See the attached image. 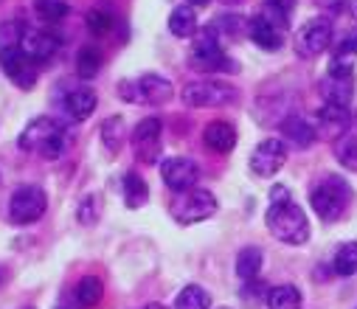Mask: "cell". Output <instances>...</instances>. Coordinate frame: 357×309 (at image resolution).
Instances as JSON below:
<instances>
[{
	"mask_svg": "<svg viewBox=\"0 0 357 309\" xmlns=\"http://www.w3.org/2000/svg\"><path fill=\"white\" fill-rule=\"evenodd\" d=\"M211 0H189V6H208Z\"/></svg>",
	"mask_w": 357,
	"mask_h": 309,
	"instance_id": "35",
	"label": "cell"
},
{
	"mask_svg": "<svg viewBox=\"0 0 357 309\" xmlns=\"http://www.w3.org/2000/svg\"><path fill=\"white\" fill-rule=\"evenodd\" d=\"M335 54H346V56H354V54H357V31H354V34H346V37L337 43Z\"/></svg>",
	"mask_w": 357,
	"mask_h": 309,
	"instance_id": "34",
	"label": "cell"
},
{
	"mask_svg": "<svg viewBox=\"0 0 357 309\" xmlns=\"http://www.w3.org/2000/svg\"><path fill=\"white\" fill-rule=\"evenodd\" d=\"M293 9H296V0H264L259 12H261L267 20H273L276 26H282V29L287 31V29H290V15H293Z\"/></svg>",
	"mask_w": 357,
	"mask_h": 309,
	"instance_id": "26",
	"label": "cell"
},
{
	"mask_svg": "<svg viewBox=\"0 0 357 309\" xmlns=\"http://www.w3.org/2000/svg\"><path fill=\"white\" fill-rule=\"evenodd\" d=\"M220 309H228V306H220Z\"/></svg>",
	"mask_w": 357,
	"mask_h": 309,
	"instance_id": "39",
	"label": "cell"
},
{
	"mask_svg": "<svg viewBox=\"0 0 357 309\" xmlns=\"http://www.w3.org/2000/svg\"><path fill=\"white\" fill-rule=\"evenodd\" d=\"M96 101H99V96H96L93 87L79 84V87H73V90L65 93L62 110H65V116H68L70 121H87V119L96 113Z\"/></svg>",
	"mask_w": 357,
	"mask_h": 309,
	"instance_id": "15",
	"label": "cell"
},
{
	"mask_svg": "<svg viewBox=\"0 0 357 309\" xmlns=\"http://www.w3.org/2000/svg\"><path fill=\"white\" fill-rule=\"evenodd\" d=\"M34 15L43 23H59L70 15V3L68 0H34Z\"/></svg>",
	"mask_w": 357,
	"mask_h": 309,
	"instance_id": "28",
	"label": "cell"
},
{
	"mask_svg": "<svg viewBox=\"0 0 357 309\" xmlns=\"http://www.w3.org/2000/svg\"><path fill=\"white\" fill-rule=\"evenodd\" d=\"M267 309H301V289L293 284H282L267 292Z\"/></svg>",
	"mask_w": 357,
	"mask_h": 309,
	"instance_id": "21",
	"label": "cell"
},
{
	"mask_svg": "<svg viewBox=\"0 0 357 309\" xmlns=\"http://www.w3.org/2000/svg\"><path fill=\"white\" fill-rule=\"evenodd\" d=\"M20 51H23L34 65H43V62H48V59L59 51V37H56L54 31H45V29L23 26Z\"/></svg>",
	"mask_w": 357,
	"mask_h": 309,
	"instance_id": "13",
	"label": "cell"
},
{
	"mask_svg": "<svg viewBox=\"0 0 357 309\" xmlns=\"http://www.w3.org/2000/svg\"><path fill=\"white\" fill-rule=\"evenodd\" d=\"M102 295H105V284H102V278H96V276H84V278L76 284V301H79L84 309L99 306Z\"/></svg>",
	"mask_w": 357,
	"mask_h": 309,
	"instance_id": "23",
	"label": "cell"
},
{
	"mask_svg": "<svg viewBox=\"0 0 357 309\" xmlns=\"http://www.w3.org/2000/svg\"><path fill=\"white\" fill-rule=\"evenodd\" d=\"M0 68L3 73L12 79L15 87L20 90H31L37 84V73H40V65H34L23 51L20 45H0Z\"/></svg>",
	"mask_w": 357,
	"mask_h": 309,
	"instance_id": "10",
	"label": "cell"
},
{
	"mask_svg": "<svg viewBox=\"0 0 357 309\" xmlns=\"http://www.w3.org/2000/svg\"><path fill=\"white\" fill-rule=\"evenodd\" d=\"M169 214L174 217V223L181 225H195V223H206L217 214V197L206 188H189L174 194V199L169 202Z\"/></svg>",
	"mask_w": 357,
	"mask_h": 309,
	"instance_id": "4",
	"label": "cell"
},
{
	"mask_svg": "<svg viewBox=\"0 0 357 309\" xmlns=\"http://www.w3.org/2000/svg\"><path fill=\"white\" fill-rule=\"evenodd\" d=\"M284 135L296 144V146H310L312 141H315V127L310 124V121H304V119H298V116H293V119H287L284 121Z\"/></svg>",
	"mask_w": 357,
	"mask_h": 309,
	"instance_id": "29",
	"label": "cell"
},
{
	"mask_svg": "<svg viewBox=\"0 0 357 309\" xmlns=\"http://www.w3.org/2000/svg\"><path fill=\"white\" fill-rule=\"evenodd\" d=\"M45 209H48V197L40 186H20L9 199V220L15 225H31L45 214Z\"/></svg>",
	"mask_w": 357,
	"mask_h": 309,
	"instance_id": "8",
	"label": "cell"
},
{
	"mask_svg": "<svg viewBox=\"0 0 357 309\" xmlns=\"http://www.w3.org/2000/svg\"><path fill=\"white\" fill-rule=\"evenodd\" d=\"M351 15H354V20H357V0H351Z\"/></svg>",
	"mask_w": 357,
	"mask_h": 309,
	"instance_id": "37",
	"label": "cell"
},
{
	"mask_svg": "<svg viewBox=\"0 0 357 309\" xmlns=\"http://www.w3.org/2000/svg\"><path fill=\"white\" fill-rule=\"evenodd\" d=\"M181 96L189 107H228L239 98V90L231 82L200 79V82H189Z\"/></svg>",
	"mask_w": 357,
	"mask_h": 309,
	"instance_id": "6",
	"label": "cell"
},
{
	"mask_svg": "<svg viewBox=\"0 0 357 309\" xmlns=\"http://www.w3.org/2000/svg\"><path fill=\"white\" fill-rule=\"evenodd\" d=\"M169 31L181 40H189L197 34V15L192 6H174L169 15Z\"/></svg>",
	"mask_w": 357,
	"mask_h": 309,
	"instance_id": "20",
	"label": "cell"
},
{
	"mask_svg": "<svg viewBox=\"0 0 357 309\" xmlns=\"http://www.w3.org/2000/svg\"><path fill=\"white\" fill-rule=\"evenodd\" d=\"M267 231L284 245H304L310 239V220L287 194L284 186H276L271 191V205H267Z\"/></svg>",
	"mask_w": 357,
	"mask_h": 309,
	"instance_id": "1",
	"label": "cell"
},
{
	"mask_svg": "<svg viewBox=\"0 0 357 309\" xmlns=\"http://www.w3.org/2000/svg\"><path fill=\"white\" fill-rule=\"evenodd\" d=\"M351 202V186L340 177V174H326L321 177L312 191H310V205L315 209V214L324 220V223H335L346 214Z\"/></svg>",
	"mask_w": 357,
	"mask_h": 309,
	"instance_id": "3",
	"label": "cell"
},
{
	"mask_svg": "<svg viewBox=\"0 0 357 309\" xmlns=\"http://www.w3.org/2000/svg\"><path fill=\"white\" fill-rule=\"evenodd\" d=\"M124 135H127V127H124V119H121V116H113V119L105 121V127H102V141H105L107 152L116 155V152L121 149V144H124Z\"/></svg>",
	"mask_w": 357,
	"mask_h": 309,
	"instance_id": "31",
	"label": "cell"
},
{
	"mask_svg": "<svg viewBox=\"0 0 357 309\" xmlns=\"http://www.w3.org/2000/svg\"><path fill=\"white\" fill-rule=\"evenodd\" d=\"M121 96L132 105H166L174 96V87L158 73H144L135 82H121Z\"/></svg>",
	"mask_w": 357,
	"mask_h": 309,
	"instance_id": "7",
	"label": "cell"
},
{
	"mask_svg": "<svg viewBox=\"0 0 357 309\" xmlns=\"http://www.w3.org/2000/svg\"><path fill=\"white\" fill-rule=\"evenodd\" d=\"M149 199V186L141 174L130 172L124 177V202H127V209H141V205H146Z\"/></svg>",
	"mask_w": 357,
	"mask_h": 309,
	"instance_id": "22",
	"label": "cell"
},
{
	"mask_svg": "<svg viewBox=\"0 0 357 309\" xmlns=\"http://www.w3.org/2000/svg\"><path fill=\"white\" fill-rule=\"evenodd\" d=\"M160 133H163L160 119H144V121L135 124L132 149H135L141 163H155L158 160V155H160Z\"/></svg>",
	"mask_w": 357,
	"mask_h": 309,
	"instance_id": "14",
	"label": "cell"
},
{
	"mask_svg": "<svg viewBox=\"0 0 357 309\" xmlns=\"http://www.w3.org/2000/svg\"><path fill=\"white\" fill-rule=\"evenodd\" d=\"M26 309H31V306H26Z\"/></svg>",
	"mask_w": 357,
	"mask_h": 309,
	"instance_id": "40",
	"label": "cell"
},
{
	"mask_svg": "<svg viewBox=\"0 0 357 309\" xmlns=\"http://www.w3.org/2000/svg\"><path fill=\"white\" fill-rule=\"evenodd\" d=\"M293 45H296L298 56H304V59L324 54V51L332 45V23H329L326 17H312V20H307V23L293 34Z\"/></svg>",
	"mask_w": 357,
	"mask_h": 309,
	"instance_id": "9",
	"label": "cell"
},
{
	"mask_svg": "<svg viewBox=\"0 0 357 309\" xmlns=\"http://www.w3.org/2000/svg\"><path fill=\"white\" fill-rule=\"evenodd\" d=\"M203 141H206L208 149H214L220 155H228L236 146V130L228 121H211L203 133Z\"/></svg>",
	"mask_w": 357,
	"mask_h": 309,
	"instance_id": "19",
	"label": "cell"
},
{
	"mask_svg": "<svg viewBox=\"0 0 357 309\" xmlns=\"http://www.w3.org/2000/svg\"><path fill=\"white\" fill-rule=\"evenodd\" d=\"M102 51L96 45H84L79 54H76V73L79 79H93L99 70H102Z\"/></svg>",
	"mask_w": 357,
	"mask_h": 309,
	"instance_id": "25",
	"label": "cell"
},
{
	"mask_svg": "<svg viewBox=\"0 0 357 309\" xmlns=\"http://www.w3.org/2000/svg\"><path fill=\"white\" fill-rule=\"evenodd\" d=\"M335 155H337V160H340L346 169H357V138H354V135H346V138L337 144Z\"/></svg>",
	"mask_w": 357,
	"mask_h": 309,
	"instance_id": "33",
	"label": "cell"
},
{
	"mask_svg": "<svg viewBox=\"0 0 357 309\" xmlns=\"http://www.w3.org/2000/svg\"><path fill=\"white\" fill-rule=\"evenodd\" d=\"M222 3H228V6H236V3H242V0H222Z\"/></svg>",
	"mask_w": 357,
	"mask_h": 309,
	"instance_id": "38",
	"label": "cell"
},
{
	"mask_svg": "<svg viewBox=\"0 0 357 309\" xmlns=\"http://www.w3.org/2000/svg\"><path fill=\"white\" fill-rule=\"evenodd\" d=\"M113 23H116V15L110 6H96L87 12V29H91L96 37H105L113 31Z\"/></svg>",
	"mask_w": 357,
	"mask_h": 309,
	"instance_id": "32",
	"label": "cell"
},
{
	"mask_svg": "<svg viewBox=\"0 0 357 309\" xmlns=\"http://www.w3.org/2000/svg\"><path fill=\"white\" fill-rule=\"evenodd\" d=\"M349 107H337V105H324L315 113V133L324 138H337L346 135L349 130Z\"/></svg>",
	"mask_w": 357,
	"mask_h": 309,
	"instance_id": "17",
	"label": "cell"
},
{
	"mask_svg": "<svg viewBox=\"0 0 357 309\" xmlns=\"http://www.w3.org/2000/svg\"><path fill=\"white\" fill-rule=\"evenodd\" d=\"M284 29L282 26H276L273 20H267L261 12H256L250 20H248V37L259 45V48H264V51H279L282 45H284Z\"/></svg>",
	"mask_w": 357,
	"mask_h": 309,
	"instance_id": "16",
	"label": "cell"
},
{
	"mask_svg": "<svg viewBox=\"0 0 357 309\" xmlns=\"http://www.w3.org/2000/svg\"><path fill=\"white\" fill-rule=\"evenodd\" d=\"M332 267L337 276H354L357 273V242H346L335 250Z\"/></svg>",
	"mask_w": 357,
	"mask_h": 309,
	"instance_id": "30",
	"label": "cell"
},
{
	"mask_svg": "<svg viewBox=\"0 0 357 309\" xmlns=\"http://www.w3.org/2000/svg\"><path fill=\"white\" fill-rule=\"evenodd\" d=\"M261 270V250L259 248H242L236 256V276L242 281H253Z\"/></svg>",
	"mask_w": 357,
	"mask_h": 309,
	"instance_id": "27",
	"label": "cell"
},
{
	"mask_svg": "<svg viewBox=\"0 0 357 309\" xmlns=\"http://www.w3.org/2000/svg\"><path fill=\"white\" fill-rule=\"evenodd\" d=\"M321 96L326 98V105L349 107V101L354 96V82L351 76H326L321 82Z\"/></svg>",
	"mask_w": 357,
	"mask_h": 309,
	"instance_id": "18",
	"label": "cell"
},
{
	"mask_svg": "<svg viewBox=\"0 0 357 309\" xmlns=\"http://www.w3.org/2000/svg\"><path fill=\"white\" fill-rule=\"evenodd\" d=\"M17 144H20L23 152L40 155V158H45V160H56V158H62V155L68 152L70 135H68V130H65L56 119L40 116V119H31V121L26 124V130H23L20 138H17Z\"/></svg>",
	"mask_w": 357,
	"mask_h": 309,
	"instance_id": "2",
	"label": "cell"
},
{
	"mask_svg": "<svg viewBox=\"0 0 357 309\" xmlns=\"http://www.w3.org/2000/svg\"><path fill=\"white\" fill-rule=\"evenodd\" d=\"M141 309H163L160 303H146V306H141Z\"/></svg>",
	"mask_w": 357,
	"mask_h": 309,
	"instance_id": "36",
	"label": "cell"
},
{
	"mask_svg": "<svg viewBox=\"0 0 357 309\" xmlns=\"http://www.w3.org/2000/svg\"><path fill=\"white\" fill-rule=\"evenodd\" d=\"M287 163V144L282 138H264L250 155V172L256 177H273Z\"/></svg>",
	"mask_w": 357,
	"mask_h": 309,
	"instance_id": "11",
	"label": "cell"
},
{
	"mask_svg": "<svg viewBox=\"0 0 357 309\" xmlns=\"http://www.w3.org/2000/svg\"><path fill=\"white\" fill-rule=\"evenodd\" d=\"M160 177L163 183L174 191V194H181V191H189L197 186V177H200V169L192 158H166L160 163Z\"/></svg>",
	"mask_w": 357,
	"mask_h": 309,
	"instance_id": "12",
	"label": "cell"
},
{
	"mask_svg": "<svg viewBox=\"0 0 357 309\" xmlns=\"http://www.w3.org/2000/svg\"><path fill=\"white\" fill-rule=\"evenodd\" d=\"M174 309H211V295L197 287V284H189L177 292L174 298Z\"/></svg>",
	"mask_w": 357,
	"mask_h": 309,
	"instance_id": "24",
	"label": "cell"
},
{
	"mask_svg": "<svg viewBox=\"0 0 357 309\" xmlns=\"http://www.w3.org/2000/svg\"><path fill=\"white\" fill-rule=\"evenodd\" d=\"M189 65L200 73H217V70H236V65L228 62L225 51H222V43H220V34L208 26L203 29L200 34H195V43H192V51H189Z\"/></svg>",
	"mask_w": 357,
	"mask_h": 309,
	"instance_id": "5",
	"label": "cell"
}]
</instances>
